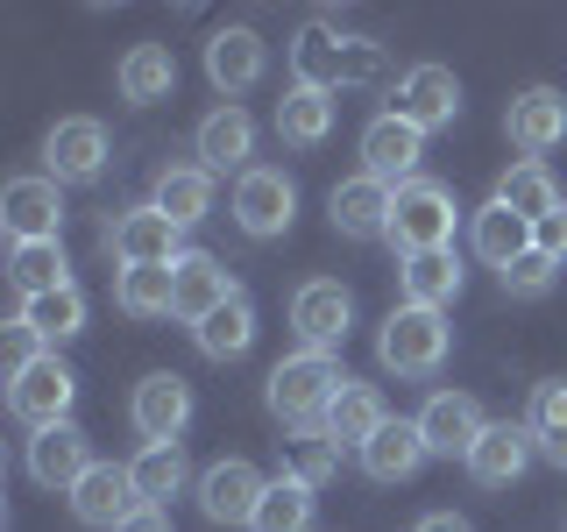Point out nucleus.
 <instances>
[{
  "label": "nucleus",
  "instance_id": "nucleus-1",
  "mask_svg": "<svg viewBox=\"0 0 567 532\" xmlns=\"http://www.w3.org/2000/svg\"><path fill=\"white\" fill-rule=\"evenodd\" d=\"M291 71H298V85H312V93H348V85H383L390 58H383V43H369V35L306 29L291 43Z\"/></svg>",
  "mask_w": 567,
  "mask_h": 532
},
{
  "label": "nucleus",
  "instance_id": "nucleus-2",
  "mask_svg": "<svg viewBox=\"0 0 567 532\" xmlns=\"http://www.w3.org/2000/svg\"><path fill=\"white\" fill-rule=\"evenodd\" d=\"M341 383H348V369L333 362V355H284V362L270 369V412L284 419V426H327V405L341 398Z\"/></svg>",
  "mask_w": 567,
  "mask_h": 532
},
{
  "label": "nucleus",
  "instance_id": "nucleus-3",
  "mask_svg": "<svg viewBox=\"0 0 567 532\" xmlns=\"http://www.w3.org/2000/svg\"><path fill=\"white\" fill-rule=\"evenodd\" d=\"M447 355H454V327L447 313H425V306H398L377 334V362L390 377H433Z\"/></svg>",
  "mask_w": 567,
  "mask_h": 532
},
{
  "label": "nucleus",
  "instance_id": "nucleus-4",
  "mask_svg": "<svg viewBox=\"0 0 567 532\" xmlns=\"http://www.w3.org/2000/svg\"><path fill=\"white\" fill-rule=\"evenodd\" d=\"M454 192L440 177H412V185L390 200V248L398 256H433V248H454Z\"/></svg>",
  "mask_w": 567,
  "mask_h": 532
},
{
  "label": "nucleus",
  "instance_id": "nucleus-5",
  "mask_svg": "<svg viewBox=\"0 0 567 532\" xmlns=\"http://www.w3.org/2000/svg\"><path fill=\"white\" fill-rule=\"evenodd\" d=\"M71 398H79V377L58 362V348H43L35 362H14V377H8V412L22 419L29 433L64 426V419H71Z\"/></svg>",
  "mask_w": 567,
  "mask_h": 532
},
{
  "label": "nucleus",
  "instance_id": "nucleus-6",
  "mask_svg": "<svg viewBox=\"0 0 567 532\" xmlns=\"http://www.w3.org/2000/svg\"><path fill=\"white\" fill-rule=\"evenodd\" d=\"M235 221H241V235H248V242H277V235H291V221H298V185H291V177H284L277 164L241 171V177H235Z\"/></svg>",
  "mask_w": 567,
  "mask_h": 532
},
{
  "label": "nucleus",
  "instance_id": "nucleus-7",
  "mask_svg": "<svg viewBox=\"0 0 567 532\" xmlns=\"http://www.w3.org/2000/svg\"><path fill=\"white\" fill-rule=\"evenodd\" d=\"M348 319H354V298H348L341 277H312L291 291V334L306 355H333L348 341Z\"/></svg>",
  "mask_w": 567,
  "mask_h": 532
},
{
  "label": "nucleus",
  "instance_id": "nucleus-8",
  "mask_svg": "<svg viewBox=\"0 0 567 532\" xmlns=\"http://www.w3.org/2000/svg\"><path fill=\"white\" fill-rule=\"evenodd\" d=\"M262 497H270V483H262V469H256V461H241V454L213 461V469L199 475V511H206L213 525H256Z\"/></svg>",
  "mask_w": 567,
  "mask_h": 532
},
{
  "label": "nucleus",
  "instance_id": "nucleus-9",
  "mask_svg": "<svg viewBox=\"0 0 567 532\" xmlns=\"http://www.w3.org/2000/svg\"><path fill=\"white\" fill-rule=\"evenodd\" d=\"M0 227H8V242H58L64 227V192L58 177H8L0 185Z\"/></svg>",
  "mask_w": 567,
  "mask_h": 532
},
{
  "label": "nucleus",
  "instance_id": "nucleus-10",
  "mask_svg": "<svg viewBox=\"0 0 567 532\" xmlns=\"http://www.w3.org/2000/svg\"><path fill=\"white\" fill-rule=\"evenodd\" d=\"M106 156L114 150H106V129L93 114H71L43 135V177H58V185H93L106 171Z\"/></svg>",
  "mask_w": 567,
  "mask_h": 532
},
{
  "label": "nucleus",
  "instance_id": "nucleus-11",
  "mask_svg": "<svg viewBox=\"0 0 567 532\" xmlns=\"http://www.w3.org/2000/svg\"><path fill=\"white\" fill-rule=\"evenodd\" d=\"M419 164H425V135L412 129V121H398V114H377L362 129V171L377 177V185H390V192H404L419 177Z\"/></svg>",
  "mask_w": 567,
  "mask_h": 532
},
{
  "label": "nucleus",
  "instance_id": "nucleus-12",
  "mask_svg": "<svg viewBox=\"0 0 567 532\" xmlns=\"http://www.w3.org/2000/svg\"><path fill=\"white\" fill-rule=\"evenodd\" d=\"M398 121H412L419 135H433V129H454V114H461V79L447 64H412L398 79V106H390Z\"/></svg>",
  "mask_w": 567,
  "mask_h": 532
},
{
  "label": "nucleus",
  "instance_id": "nucleus-13",
  "mask_svg": "<svg viewBox=\"0 0 567 532\" xmlns=\"http://www.w3.org/2000/svg\"><path fill=\"white\" fill-rule=\"evenodd\" d=\"M128 419H135L142 448H164V440H177V433H185V419H192V383L177 377V369L142 377L135 398H128Z\"/></svg>",
  "mask_w": 567,
  "mask_h": 532
},
{
  "label": "nucleus",
  "instance_id": "nucleus-14",
  "mask_svg": "<svg viewBox=\"0 0 567 532\" xmlns=\"http://www.w3.org/2000/svg\"><path fill=\"white\" fill-rule=\"evenodd\" d=\"M100 461H93V440L79 433V426H43V433H29V475L43 490H79L85 475H93Z\"/></svg>",
  "mask_w": 567,
  "mask_h": 532
},
{
  "label": "nucleus",
  "instance_id": "nucleus-15",
  "mask_svg": "<svg viewBox=\"0 0 567 532\" xmlns=\"http://www.w3.org/2000/svg\"><path fill=\"white\" fill-rule=\"evenodd\" d=\"M504 135L518 142L525 156L560 150V142H567V93H560V85H525V93L504 106Z\"/></svg>",
  "mask_w": 567,
  "mask_h": 532
},
{
  "label": "nucleus",
  "instance_id": "nucleus-16",
  "mask_svg": "<svg viewBox=\"0 0 567 532\" xmlns=\"http://www.w3.org/2000/svg\"><path fill=\"white\" fill-rule=\"evenodd\" d=\"M106 248L121 256V270H128V263H177L185 256V227H177L171 213H156V206H128L114 227H106Z\"/></svg>",
  "mask_w": 567,
  "mask_h": 532
},
{
  "label": "nucleus",
  "instance_id": "nucleus-17",
  "mask_svg": "<svg viewBox=\"0 0 567 532\" xmlns=\"http://www.w3.org/2000/svg\"><path fill=\"white\" fill-rule=\"evenodd\" d=\"M390 200L398 192L377 185V177H341V185L327 192V221H333V235H348V242H390Z\"/></svg>",
  "mask_w": 567,
  "mask_h": 532
},
{
  "label": "nucleus",
  "instance_id": "nucleus-18",
  "mask_svg": "<svg viewBox=\"0 0 567 532\" xmlns=\"http://www.w3.org/2000/svg\"><path fill=\"white\" fill-rule=\"evenodd\" d=\"M483 405L468 398V390H433L419 412V433H425V454H475V440H483Z\"/></svg>",
  "mask_w": 567,
  "mask_h": 532
},
{
  "label": "nucleus",
  "instance_id": "nucleus-19",
  "mask_svg": "<svg viewBox=\"0 0 567 532\" xmlns=\"http://www.w3.org/2000/svg\"><path fill=\"white\" fill-rule=\"evenodd\" d=\"M71 511H79V525H93V532H121L142 511V490H135V475L128 469H114V461H100L93 475H85L79 490H71Z\"/></svg>",
  "mask_w": 567,
  "mask_h": 532
},
{
  "label": "nucleus",
  "instance_id": "nucleus-20",
  "mask_svg": "<svg viewBox=\"0 0 567 532\" xmlns=\"http://www.w3.org/2000/svg\"><path fill=\"white\" fill-rule=\"evenodd\" d=\"M532 454H539L532 426L489 419V426H483V440H475V454H468V475H475L483 490H504V483H518V475L532 469Z\"/></svg>",
  "mask_w": 567,
  "mask_h": 532
},
{
  "label": "nucleus",
  "instance_id": "nucleus-21",
  "mask_svg": "<svg viewBox=\"0 0 567 532\" xmlns=\"http://www.w3.org/2000/svg\"><path fill=\"white\" fill-rule=\"evenodd\" d=\"M262 64H270V50H262L256 29H241V22L213 29V43H206V79L227 93V106H235V93H248V85L262 79Z\"/></svg>",
  "mask_w": 567,
  "mask_h": 532
},
{
  "label": "nucleus",
  "instance_id": "nucleus-22",
  "mask_svg": "<svg viewBox=\"0 0 567 532\" xmlns=\"http://www.w3.org/2000/svg\"><path fill=\"white\" fill-rule=\"evenodd\" d=\"M192 142H199V171H213V177H220V171H235V177L256 171V164H248V156H256V121H248L241 106H213Z\"/></svg>",
  "mask_w": 567,
  "mask_h": 532
},
{
  "label": "nucleus",
  "instance_id": "nucleus-23",
  "mask_svg": "<svg viewBox=\"0 0 567 532\" xmlns=\"http://www.w3.org/2000/svg\"><path fill=\"white\" fill-rule=\"evenodd\" d=\"M398 291H404V306L447 313L454 298H461V256H454V248H433V256H404V263H398Z\"/></svg>",
  "mask_w": 567,
  "mask_h": 532
},
{
  "label": "nucleus",
  "instance_id": "nucleus-24",
  "mask_svg": "<svg viewBox=\"0 0 567 532\" xmlns=\"http://www.w3.org/2000/svg\"><path fill=\"white\" fill-rule=\"evenodd\" d=\"M390 426V412H383V390L377 383H341V398L327 405V440L333 448H369V440H377Z\"/></svg>",
  "mask_w": 567,
  "mask_h": 532
},
{
  "label": "nucleus",
  "instance_id": "nucleus-25",
  "mask_svg": "<svg viewBox=\"0 0 567 532\" xmlns=\"http://www.w3.org/2000/svg\"><path fill=\"white\" fill-rule=\"evenodd\" d=\"M235 291H241V284L220 270V256H206V248H185V256H177V319L199 327V319L213 306H227Z\"/></svg>",
  "mask_w": 567,
  "mask_h": 532
},
{
  "label": "nucleus",
  "instance_id": "nucleus-26",
  "mask_svg": "<svg viewBox=\"0 0 567 532\" xmlns=\"http://www.w3.org/2000/svg\"><path fill=\"white\" fill-rule=\"evenodd\" d=\"M114 85H121V100H135V106L171 100V93H177V58H171V43H135L128 58L114 64Z\"/></svg>",
  "mask_w": 567,
  "mask_h": 532
},
{
  "label": "nucleus",
  "instance_id": "nucleus-27",
  "mask_svg": "<svg viewBox=\"0 0 567 532\" xmlns=\"http://www.w3.org/2000/svg\"><path fill=\"white\" fill-rule=\"evenodd\" d=\"M114 306L128 319L177 313V263H128V270H114Z\"/></svg>",
  "mask_w": 567,
  "mask_h": 532
},
{
  "label": "nucleus",
  "instance_id": "nucleus-28",
  "mask_svg": "<svg viewBox=\"0 0 567 532\" xmlns=\"http://www.w3.org/2000/svg\"><path fill=\"white\" fill-rule=\"evenodd\" d=\"M362 469L377 475V483H412V475L425 469V433H419V419H390L383 433L362 448Z\"/></svg>",
  "mask_w": 567,
  "mask_h": 532
},
{
  "label": "nucleus",
  "instance_id": "nucleus-29",
  "mask_svg": "<svg viewBox=\"0 0 567 532\" xmlns=\"http://www.w3.org/2000/svg\"><path fill=\"white\" fill-rule=\"evenodd\" d=\"M496 200H504L511 213H518V221H532V227H539L546 213H560V185H554V171H546L539 156H518V164H511L504 177H496Z\"/></svg>",
  "mask_w": 567,
  "mask_h": 532
},
{
  "label": "nucleus",
  "instance_id": "nucleus-30",
  "mask_svg": "<svg viewBox=\"0 0 567 532\" xmlns=\"http://www.w3.org/2000/svg\"><path fill=\"white\" fill-rule=\"evenodd\" d=\"M156 213H171L177 227H199L206 213H213V171L199 164H171V171H156Z\"/></svg>",
  "mask_w": 567,
  "mask_h": 532
},
{
  "label": "nucleus",
  "instance_id": "nucleus-31",
  "mask_svg": "<svg viewBox=\"0 0 567 532\" xmlns=\"http://www.w3.org/2000/svg\"><path fill=\"white\" fill-rule=\"evenodd\" d=\"M192 334H199V348L213 355V362H235V355H248V341H256V306H248V291H235L227 306H213Z\"/></svg>",
  "mask_w": 567,
  "mask_h": 532
},
{
  "label": "nucleus",
  "instance_id": "nucleus-32",
  "mask_svg": "<svg viewBox=\"0 0 567 532\" xmlns=\"http://www.w3.org/2000/svg\"><path fill=\"white\" fill-rule=\"evenodd\" d=\"M525 248H532V221H518V213H511L504 200H489L483 213H475V256H483V263L511 270Z\"/></svg>",
  "mask_w": 567,
  "mask_h": 532
},
{
  "label": "nucleus",
  "instance_id": "nucleus-33",
  "mask_svg": "<svg viewBox=\"0 0 567 532\" xmlns=\"http://www.w3.org/2000/svg\"><path fill=\"white\" fill-rule=\"evenodd\" d=\"M8 284H14L22 298L64 291V284H71V263H64V248H58V242H22V248H8Z\"/></svg>",
  "mask_w": 567,
  "mask_h": 532
},
{
  "label": "nucleus",
  "instance_id": "nucleus-34",
  "mask_svg": "<svg viewBox=\"0 0 567 532\" xmlns=\"http://www.w3.org/2000/svg\"><path fill=\"white\" fill-rule=\"evenodd\" d=\"M277 135L298 142V150H312V142L333 135V93H312V85H291V93L277 100Z\"/></svg>",
  "mask_w": 567,
  "mask_h": 532
},
{
  "label": "nucleus",
  "instance_id": "nucleus-35",
  "mask_svg": "<svg viewBox=\"0 0 567 532\" xmlns=\"http://www.w3.org/2000/svg\"><path fill=\"white\" fill-rule=\"evenodd\" d=\"M284 475L306 483V490H327L333 475H341V448L327 440V426H306V433L284 440Z\"/></svg>",
  "mask_w": 567,
  "mask_h": 532
},
{
  "label": "nucleus",
  "instance_id": "nucleus-36",
  "mask_svg": "<svg viewBox=\"0 0 567 532\" xmlns=\"http://www.w3.org/2000/svg\"><path fill=\"white\" fill-rule=\"evenodd\" d=\"M22 319L35 327V341H71V334L85 327V291L79 284H64V291H43V298H22Z\"/></svg>",
  "mask_w": 567,
  "mask_h": 532
},
{
  "label": "nucleus",
  "instance_id": "nucleus-37",
  "mask_svg": "<svg viewBox=\"0 0 567 532\" xmlns=\"http://www.w3.org/2000/svg\"><path fill=\"white\" fill-rule=\"evenodd\" d=\"M128 475H135V490H142V504H164V497H177L185 490V448L177 440H164V448H142L135 461H128Z\"/></svg>",
  "mask_w": 567,
  "mask_h": 532
},
{
  "label": "nucleus",
  "instance_id": "nucleus-38",
  "mask_svg": "<svg viewBox=\"0 0 567 532\" xmlns=\"http://www.w3.org/2000/svg\"><path fill=\"white\" fill-rule=\"evenodd\" d=\"M532 440H539V454L554 461V469H567V383H539L532 390Z\"/></svg>",
  "mask_w": 567,
  "mask_h": 532
},
{
  "label": "nucleus",
  "instance_id": "nucleus-39",
  "mask_svg": "<svg viewBox=\"0 0 567 532\" xmlns=\"http://www.w3.org/2000/svg\"><path fill=\"white\" fill-rule=\"evenodd\" d=\"M312 497L306 483H291V475H277L270 497H262V511H256V525L248 532H312Z\"/></svg>",
  "mask_w": 567,
  "mask_h": 532
},
{
  "label": "nucleus",
  "instance_id": "nucleus-40",
  "mask_svg": "<svg viewBox=\"0 0 567 532\" xmlns=\"http://www.w3.org/2000/svg\"><path fill=\"white\" fill-rule=\"evenodd\" d=\"M496 277H504V291H511V298H546V291L560 284V263L546 256V248H525V256L511 263V270H496Z\"/></svg>",
  "mask_w": 567,
  "mask_h": 532
},
{
  "label": "nucleus",
  "instance_id": "nucleus-41",
  "mask_svg": "<svg viewBox=\"0 0 567 532\" xmlns=\"http://www.w3.org/2000/svg\"><path fill=\"white\" fill-rule=\"evenodd\" d=\"M532 248H546L554 263H567V206H560V213H546V221L532 227Z\"/></svg>",
  "mask_w": 567,
  "mask_h": 532
},
{
  "label": "nucleus",
  "instance_id": "nucleus-42",
  "mask_svg": "<svg viewBox=\"0 0 567 532\" xmlns=\"http://www.w3.org/2000/svg\"><path fill=\"white\" fill-rule=\"evenodd\" d=\"M412 532H475V525H468V519H454V511H425Z\"/></svg>",
  "mask_w": 567,
  "mask_h": 532
},
{
  "label": "nucleus",
  "instance_id": "nucleus-43",
  "mask_svg": "<svg viewBox=\"0 0 567 532\" xmlns=\"http://www.w3.org/2000/svg\"><path fill=\"white\" fill-rule=\"evenodd\" d=\"M121 532H171V519H164V511H156V504H142V511H135V519L121 525Z\"/></svg>",
  "mask_w": 567,
  "mask_h": 532
}]
</instances>
